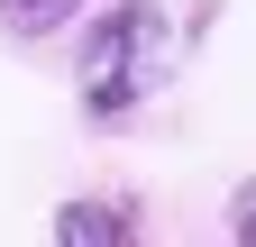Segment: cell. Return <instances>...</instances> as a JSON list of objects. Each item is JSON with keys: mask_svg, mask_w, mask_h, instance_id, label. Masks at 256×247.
I'll list each match as a JSON object with an SVG mask.
<instances>
[{"mask_svg": "<svg viewBox=\"0 0 256 247\" xmlns=\"http://www.w3.org/2000/svg\"><path fill=\"white\" fill-rule=\"evenodd\" d=\"M165 82V18L146 10V0H119V10L92 18V37H82V110H138L146 92Z\"/></svg>", "mask_w": 256, "mask_h": 247, "instance_id": "1", "label": "cell"}, {"mask_svg": "<svg viewBox=\"0 0 256 247\" xmlns=\"http://www.w3.org/2000/svg\"><path fill=\"white\" fill-rule=\"evenodd\" d=\"M138 220H119V210H101V202H74V210H55V238H128Z\"/></svg>", "mask_w": 256, "mask_h": 247, "instance_id": "2", "label": "cell"}, {"mask_svg": "<svg viewBox=\"0 0 256 247\" xmlns=\"http://www.w3.org/2000/svg\"><path fill=\"white\" fill-rule=\"evenodd\" d=\"M229 229H238V238L256 247V183H247V192H238V210H229Z\"/></svg>", "mask_w": 256, "mask_h": 247, "instance_id": "3", "label": "cell"}, {"mask_svg": "<svg viewBox=\"0 0 256 247\" xmlns=\"http://www.w3.org/2000/svg\"><path fill=\"white\" fill-rule=\"evenodd\" d=\"M10 10H18V18H55L64 0H10Z\"/></svg>", "mask_w": 256, "mask_h": 247, "instance_id": "4", "label": "cell"}]
</instances>
